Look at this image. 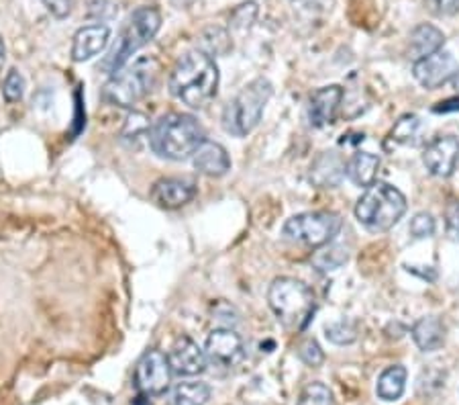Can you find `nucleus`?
I'll return each instance as SVG.
<instances>
[{"mask_svg":"<svg viewBox=\"0 0 459 405\" xmlns=\"http://www.w3.org/2000/svg\"><path fill=\"white\" fill-rule=\"evenodd\" d=\"M169 90L188 107H207L218 90V68L215 60L201 50L184 54L169 74Z\"/></svg>","mask_w":459,"mask_h":405,"instance_id":"1","label":"nucleus"},{"mask_svg":"<svg viewBox=\"0 0 459 405\" xmlns=\"http://www.w3.org/2000/svg\"><path fill=\"white\" fill-rule=\"evenodd\" d=\"M207 142L202 125L186 113H168L153 125L150 134L152 150L166 160H186Z\"/></svg>","mask_w":459,"mask_h":405,"instance_id":"2","label":"nucleus"},{"mask_svg":"<svg viewBox=\"0 0 459 405\" xmlns=\"http://www.w3.org/2000/svg\"><path fill=\"white\" fill-rule=\"evenodd\" d=\"M274 316L286 330H305L315 311V295L308 285L292 277H280L267 291Z\"/></svg>","mask_w":459,"mask_h":405,"instance_id":"3","label":"nucleus"},{"mask_svg":"<svg viewBox=\"0 0 459 405\" xmlns=\"http://www.w3.org/2000/svg\"><path fill=\"white\" fill-rule=\"evenodd\" d=\"M161 27V15L155 6H139V9L133 12L123 27L121 35L112 45L107 58L102 60L101 68L107 74H119L121 68L129 62V58L141 47L150 44V41L158 35Z\"/></svg>","mask_w":459,"mask_h":405,"instance_id":"4","label":"nucleus"},{"mask_svg":"<svg viewBox=\"0 0 459 405\" xmlns=\"http://www.w3.org/2000/svg\"><path fill=\"white\" fill-rule=\"evenodd\" d=\"M406 213V199L397 186L373 183L356 205V218L370 232H388Z\"/></svg>","mask_w":459,"mask_h":405,"instance_id":"5","label":"nucleus"},{"mask_svg":"<svg viewBox=\"0 0 459 405\" xmlns=\"http://www.w3.org/2000/svg\"><path fill=\"white\" fill-rule=\"evenodd\" d=\"M274 88L270 80L256 79L247 85L223 111V128L235 137H245L258 128Z\"/></svg>","mask_w":459,"mask_h":405,"instance_id":"6","label":"nucleus"},{"mask_svg":"<svg viewBox=\"0 0 459 405\" xmlns=\"http://www.w3.org/2000/svg\"><path fill=\"white\" fill-rule=\"evenodd\" d=\"M160 66L153 58H139L131 68L112 76L104 87V99L117 107H133L150 95L158 80Z\"/></svg>","mask_w":459,"mask_h":405,"instance_id":"7","label":"nucleus"},{"mask_svg":"<svg viewBox=\"0 0 459 405\" xmlns=\"http://www.w3.org/2000/svg\"><path fill=\"white\" fill-rule=\"evenodd\" d=\"M343 219L333 211H313L299 213L288 219L282 227L286 240L305 244L310 248L327 246L335 240V236L341 232Z\"/></svg>","mask_w":459,"mask_h":405,"instance_id":"8","label":"nucleus"},{"mask_svg":"<svg viewBox=\"0 0 459 405\" xmlns=\"http://www.w3.org/2000/svg\"><path fill=\"white\" fill-rule=\"evenodd\" d=\"M172 367L164 352L150 351L141 356L135 368V387L141 395H161L166 393L169 383H172Z\"/></svg>","mask_w":459,"mask_h":405,"instance_id":"9","label":"nucleus"},{"mask_svg":"<svg viewBox=\"0 0 459 405\" xmlns=\"http://www.w3.org/2000/svg\"><path fill=\"white\" fill-rule=\"evenodd\" d=\"M204 352H207L210 365L221 368L237 367L245 356L243 340L231 327H217V330L210 332Z\"/></svg>","mask_w":459,"mask_h":405,"instance_id":"10","label":"nucleus"},{"mask_svg":"<svg viewBox=\"0 0 459 405\" xmlns=\"http://www.w3.org/2000/svg\"><path fill=\"white\" fill-rule=\"evenodd\" d=\"M455 72H457V62L454 58V54L447 50H439L427 55V58L416 60L413 66L414 80L429 90L443 87L445 82L454 79Z\"/></svg>","mask_w":459,"mask_h":405,"instance_id":"11","label":"nucleus"},{"mask_svg":"<svg viewBox=\"0 0 459 405\" xmlns=\"http://www.w3.org/2000/svg\"><path fill=\"white\" fill-rule=\"evenodd\" d=\"M425 169L439 178H449L459 164V139L455 136H439L422 152Z\"/></svg>","mask_w":459,"mask_h":405,"instance_id":"12","label":"nucleus"},{"mask_svg":"<svg viewBox=\"0 0 459 405\" xmlns=\"http://www.w3.org/2000/svg\"><path fill=\"white\" fill-rule=\"evenodd\" d=\"M168 360L174 375L178 376H196L207 371L209 365L207 352L201 351V346L188 336L176 340V344L168 354Z\"/></svg>","mask_w":459,"mask_h":405,"instance_id":"13","label":"nucleus"},{"mask_svg":"<svg viewBox=\"0 0 459 405\" xmlns=\"http://www.w3.org/2000/svg\"><path fill=\"white\" fill-rule=\"evenodd\" d=\"M196 197V183L193 178L168 177L152 188V199L164 209H180Z\"/></svg>","mask_w":459,"mask_h":405,"instance_id":"14","label":"nucleus"},{"mask_svg":"<svg viewBox=\"0 0 459 405\" xmlns=\"http://www.w3.org/2000/svg\"><path fill=\"white\" fill-rule=\"evenodd\" d=\"M343 101V88L337 85L323 87L310 95L308 101V119L315 128H327L333 125L339 115V107Z\"/></svg>","mask_w":459,"mask_h":405,"instance_id":"15","label":"nucleus"},{"mask_svg":"<svg viewBox=\"0 0 459 405\" xmlns=\"http://www.w3.org/2000/svg\"><path fill=\"white\" fill-rule=\"evenodd\" d=\"M111 29L107 25H88L78 29L72 44L74 62H86L101 54L109 44Z\"/></svg>","mask_w":459,"mask_h":405,"instance_id":"16","label":"nucleus"},{"mask_svg":"<svg viewBox=\"0 0 459 405\" xmlns=\"http://www.w3.org/2000/svg\"><path fill=\"white\" fill-rule=\"evenodd\" d=\"M194 169L199 170L204 177H225L231 170V158L227 150L223 148L221 144L217 142H202V145L199 150L194 152L193 156Z\"/></svg>","mask_w":459,"mask_h":405,"instance_id":"17","label":"nucleus"},{"mask_svg":"<svg viewBox=\"0 0 459 405\" xmlns=\"http://www.w3.org/2000/svg\"><path fill=\"white\" fill-rule=\"evenodd\" d=\"M413 340L421 352L439 351L445 342V326L439 318L427 316L421 318L413 326Z\"/></svg>","mask_w":459,"mask_h":405,"instance_id":"18","label":"nucleus"},{"mask_svg":"<svg viewBox=\"0 0 459 405\" xmlns=\"http://www.w3.org/2000/svg\"><path fill=\"white\" fill-rule=\"evenodd\" d=\"M378 169H380V158L376 153L357 152L356 156L349 160L348 166H345V172H348V177L353 185L367 188L376 183Z\"/></svg>","mask_w":459,"mask_h":405,"instance_id":"19","label":"nucleus"},{"mask_svg":"<svg viewBox=\"0 0 459 405\" xmlns=\"http://www.w3.org/2000/svg\"><path fill=\"white\" fill-rule=\"evenodd\" d=\"M345 177V164L333 152H324L310 169V180L319 186H337Z\"/></svg>","mask_w":459,"mask_h":405,"instance_id":"20","label":"nucleus"},{"mask_svg":"<svg viewBox=\"0 0 459 405\" xmlns=\"http://www.w3.org/2000/svg\"><path fill=\"white\" fill-rule=\"evenodd\" d=\"M443 44H445V35L437 29L435 25L422 23L419 27H414L411 33V54L414 62L443 50Z\"/></svg>","mask_w":459,"mask_h":405,"instance_id":"21","label":"nucleus"},{"mask_svg":"<svg viewBox=\"0 0 459 405\" xmlns=\"http://www.w3.org/2000/svg\"><path fill=\"white\" fill-rule=\"evenodd\" d=\"M406 376L408 373L402 365H392L384 368L382 375L378 376L376 395L386 403L398 401L406 389Z\"/></svg>","mask_w":459,"mask_h":405,"instance_id":"22","label":"nucleus"},{"mask_svg":"<svg viewBox=\"0 0 459 405\" xmlns=\"http://www.w3.org/2000/svg\"><path fill=\"white\" fill-rule=\"evenodd\" d=\"M210 400V387L201 381H184L172 389L169 405H207Z\"/></svg>","mask_w":459,"mask_h":405,"instance_id":"23","label":"nucleus"},{"mask_svg":"<svg viewBox=\"0 0 459 405\" xmlns=\"http://www.w3.org/2000/svg\"><path fill=\"white\" fill-rule=\"evenodd\" d=\"M296 405H333V393L324 383H308V385L300 391L299 403Z\"/></svg>","mask_w":459,"mask_h":405,"instance_id":"24","label":"nucleus"},{"mask_svg":"<svg viewBox=\"0 0 459 405\" xmlns=\"http://www.w3.org/2000/svg\"><path fill=\"white\" fill-rule=\"evenodd\" d=\"M324 336L337 346H348L357 340V330L349 321H335V324H329L324 327Z\"/></svg>","mask_w":459,"mask_h":405,"instance_id":"25","label":"nucleus"},{"mask_svg":"<svg viewBox=\"0 0 459 405\" xmlns=\"http://www.w3.org/2000/svg\"><path fill=\"white\" fill-rule=\"evenodd\" d=\"M348 262V252L341 246H329L323 252H316L313 264L319 270H337L341 264Z\"/></svg>","mask_w":459,"mask_h":405,"instance_id":"26","label":"nucleus"},{"mask_svg":"<svg viewBox=\"0 0 459 405\" xmlns=\"http://www.w3.org/2000/svg\"><path fill=\"white\" fill-rule=\"evenodd\" d=\"M419 128H421L419 117H414V115L402 117L400 121L394 125L392 139H394V142H400V144H411L414 136H416V131H419Z\"/></svg>","mask_w":459,"mask_h":405,"instance_id":"27","label":"nucleus"},{"mask_svg":"<svg viewBox=\"0 0 459 405\" xmlns=\"http://www.w3.org/2000/svg\"><path fill=\"white\" fill-rule=\"evenodd\" d=\"M3 95L4 99L9 103H19L23 99L25 95V79L19 70H11L4 79V87H3Z\"/></svg>","mask_w":459,"mask_h":405,"instance_id":"28","label":"nucleus"},{"mask_svg":"<svg viewBox=\"0 0 459 405\" xmlns=\"http://www.w3.org/2000/svg\"><path fill=\"white\" fill-rule=\"evenodd\" d=\"M408 232L414 237V240H425L435 234V219L430 213H416L411 219V226H408Z\"/></svg>","mask_w":459,"mask_h":405,"instance_id":"29","label":"nucleus"},{"mask_svg":"<svg viewBox=\"0 0 459 405\" xmlns=\"http://www.w3.org/2000/svg\"><path fill=\"white\" fill-rule=\"evenodd\" d=\"M299 356H300V360L305 362V365L313 367V368L321 367L324 362V352L321 351L319 342H316L315 338H308V340L302 342L300 348H299Z\"/></svg>","mask_w":459,"mask_h":405,"instance_id":"30","label":"nucleus"},{"mask_svg":"<svg viewBox=\"0 0 459 405\" xmlns=\"http://www.w3.org/2000/svg\"><path fill=\"white\" fill-rule=\"evenodd\" d=\"M256 15H258V4L250 0V3H243L235 12H233L231 23L233 27H250L253 21H256Z\"/></svg>","mask_w":459,"mask_h":405,"instance_id":"31","label":"nucleus"},{"mask_svg":"<svg viewBox=\"0 0 459 405\" xmlns=\"http://www.w3.org/2000/svg\"><path fill=\"white\" fill-rule=\"evenodd\" d=\"M425 3L437 17H454L459 12V0H425Z\"/></svg>","mask_w":459,"mask_h":405,"instance_id":"32","label":"nucleus"},{"mask_svg":"<svg viewBox=\"0 0 459 405\" xmlns=\"http://www.w3.org/2000/svg\"><path fill=\"white\" fill-rule=\"evenodd\" d=\"M53 17L66 19L72 12V0H41Z\"/></svg>","mask_w":459,"mask_h":405,"instance_id":"33","label":"nucleus"},{"mask_svg":"<svg viewBox=\"0 0 459 405\" xmlns=\"http://www.w3.org/2000/svg\"><path fill=\"white\" fill-rule=\"evenodd\" d=\"M447 227L451 234H459V201L447 209Z\"/></svg>","mask_w":459,"mask_h":405,"instance_id":"34","label":"nucleus"},{"mask_svg":"<svg viewBox=\"0 0 459 405\" xmlns=\"http://www.w3.org/2000/svg\"><path fill=\"white\" fill-rule=\"evenodd\" d=\"M457 111H459V96L441 101L439 104H435L433 107V113H457Z\"/></svg>","mask_w":459,"mask_h":405,"instance_id":"35","label":"nucleus"},{"mask_svg":"<svg viewBox=\"0 0 459 405\" xmlns=\"http://www.w3.org/2000/svg\"><path fill=\"white\" fill-rule=\"evenodd\" d=\"M4 60H6V47H4V41L0 37V70L4 66Z\"/></svg>","mask_w":459,"mask_h":405,"instance_id":"36","label":"nucleus"},{"mask_svg":"<svg viewBox=\"0 0 459 405\" xmlns=\"http://www.w3.org/2000/svg\"><path fill=\"white\" fill-rule=\"evenodd\" d=\"M451 85H454V88L459 93V68H457V72L454 74V79H451Z\"/></svg>","mask_w":459,"mask_h":405,"instance_id":"37","label":"nucleus"},{"mask_svg":"<svg viewBox=\"0 0 459 405\" xmlns=\"http://www.w3.org/2000/svg\"><path fill=\"white\" fill-rule=\"evenodd\" d=\"M133 405H147V401H145V397L141 395V397H137L135 401H133Z\"/></svg>","mask_w":459,"mask_h":405,"instance_id":"38","label":"nucleus"}]
</instances>
